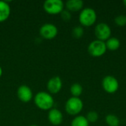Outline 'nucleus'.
Segmentation results:
<instances>
[{"label": "nucleus", "mask_w": 126, "mask_h": 126, "mask_svg": "<svg viewBox=\"0 0 126 126\" xmlns=\"http://www.w3.org/2000/svg\"><path fill=\"white\" fill-rule=\"evenodd\" d=\"M34 103L40 109L50 110L54 106L55 100L49 93L47 92H39L34 97Z\"/></svg>", "instance_id": "1"}, {"label": "nucleus", "mask_w": 126, "mask_h": 126, "mask_svg": "<svg viewBox=\"0 0 126 126\" xmlns=\"http://www.w3.org/2000/svg\"><path fill=\"white\" fill-rule=\"evenodd\" d=\"M97 13L92 7L83 8L79 14V21L82 26L91 27L97 21Z\"/></svg>", "instance_id": "2"}, {"label": "nucleus", "mask_w": 126, "mask_h": 126, "mask_svg": "<svg viewBox=\"0 0 126 126\" xmlns=\"http://www.w3.org/2000/svg\"><path fill=\"white\" fill-rule=\"evenodd\" d=\"M83 108V103L80 97H71L65 103V110L67 114L77 116L78 115Z\"/></svg>", "instance_id": "3"}, {"label": "nucleus", "mask_w": 126, "mask_h": 126, "mask_svg": "<svg viewBox=\"0 0 126 126\" xmlns=\"http://www.w3.org/2000/svg\"><path fill=\"white\" fill-rule=\"evenodd\" d=\"M106 50L105 41L97 39L92 41L88 46V52L93 57H100L106 53Z\"/></svg>", "instance_id": "4"}, {"label": "nucleus", "mask_w": 126, "mask_h": 126, "mask_svg": "<svg viewBox=\"0 0 126 126\" xmlns=\"http://www.w3.org/2000/svg\"><path fill=\"white\" fill-rule=\"evenodd\" d=\"M44 9L51 15L60 14L64 10V3L62 0H46L44 2Z\"/></svg>", "instance_id": "5"}, {"label": "nucleus", "mask_w": 126, "mask_h": 126, "mask_svg": "<svg viewBox=\"0 0 126 126\" xmlns=\"http://www.w3.org/2000/svg\"><path fill=\"white\" fill-rule=\"evenodd\" d=\"M94 35L97 40L106 41L111 35L110 26L105 22L98 23L94 27Z\"/></svg>", "instance_id": "6"}, {"label": "nucleus", "mask_w": 126, "mask_h": 126, "mask_svg": "<svg viewBox=\"0 0 126 126\" xmlns=\"http://www.w3.org/2000/svg\"><path fill=\"white\" fill-rule=\"evenodd\" d=\"M119 86V81L113 75H106L102 80V87L107 93H115L118 90Z\"/></svg>", "instance_id": "7"}, {"label": "nucleus", "mask_w": 126, "mask_h": 126, "mask_svg": "<svg viewBox=\"0 0 126 126\" xmlns=\"http://www.w3.org/2000/svg\"><path fill=\"white\" fill-rule=\"evenodd\" d=\"M58 27L52 23H45L39 29L40 35L45 39H52L58 35Z\"/></svg>", "instance_id": "8"}, {"label": "nucleus", "mask_w": 126, "mask_h": 126, "mask_svg": "<svg viewBox=\"0 0 126 126\" xmlns=\"http://www.w3.org/2000/svg\"><path fill=\"white\" fill-rule=\"evenodd\" d=\"M17 97L21 102L28 103L33 97L32 91L28 86L21 85L17 89Z\"/></svg>", "instance_id": "9"}, {"label": "nucleus", "mask_w": 126, "mask_h": 126, "mask_svg": "<svg viewBox=\"0 0 126 126\" xmlns=\"http://www.w3.org/2000/svg\"><path fill=\"white\" fill-rule=\"evenodd\" d=\"M63 86L62 80L59 76L52 77L47 83V88L51 94L58 93Z\"/></svg>", "instance_id": "10"}, {"label": "nucleus", "mask_w": 126, "mask_h": 126, "mask_svg": "<svg viewBox=\"0 0 126 126\" xmlns=\"http://www.w3.org/2000/svg\"><path fill=\"white\" fill-rule=\"evenodd\" d=\"M48 120L49 123L53 126H59L63 122V114L62 112L58 109L52 108L48 112Z\"/></svg>", "instance_id": "11"}, {"label": "nucleus", "mask_w": 126, "mask_h": 126, "mask_svg": "<svg viewBox=\"0 0 126 126\" xmlns=\"http://www.w3.org/2000/svg\"><path fill=\"white\" fill-rule=\"evenodd\" d=\"M83 5L84 2L82 0H68L65 4L66 10L70 12L80 11L83 9Z\"/></svg>", "instance_id": "12"}, {"label": "nucleus", "mask_w": 126, "mask_h": 126, "mask_svg": "<svg viewBox=\"0 0 126 126\" xmlns=\"http://www.w3.org/2000/svg\"><path fill=\"white\" fill-rule=\"evenodd\" d=\"M10 15V6L5 1L0 0V22L6 21Z\"/></svg>", "instance_id": "13"}, {"label": "nucleus", "mask_w": 126, "mask_h": 126, "mask_svg": "<svg viewBox=\"0 0 126 126\" xmlns=\"http://www.w3.org/2000/svg\"><path fill=\"white\" fill-rule=\"evenodd\" d=\"M105 43H106L107 49H109L111 51H115L118 49L121 44L120 39L116 37L109 38L106 41H105Z\"/></svg>", "instance_id": "14"}, {"label": "nucleus", "mask_w": 126, "mask_h": 126, "mask_svg": "<svg viewBox=\"0 0 126 126\" xmlns=\"http://www.w3.org/2000/svg\"><path fill=\"white\" fill-rule=\"evenodd\" d=\"M71 126H89V123L85 116L77 115L72 120Z\"/></svg>", "instance_id": "15"}, {"label": "nucleus", "mask_w": 126, "mask_h": 126, "mask_svg": "<svg viewBox=\"0 0 126 126\" xmlns=\"http://www.w3.org/2000/svg\"><path fill=\"white\" fill-rule=\"evenodd\" d=\"M106 123L109 126H119L120 124V120L119 117L115 114H108L106 117Z\"/></svg>", "instance_id": "16"}, {"label": "nucleus", "mask_w": 126, "mask_h": 126, "mask_svg": "<svg viewBox=\"0 0 126 126\" xmlns=\"http://www.w3.org/2000/svg\"><path fill=\"white\" fill-rule=\"evenodd\" d=\"M70 92L72 97H80L83 93V86L78 83H75L70 86Z\"/></svg>", "instance_id": "17"}, {"label": "nucleus", "mask_w": 126, "mask_h": 126, "mask_svg": "<svg viewBox=\"0 0 126 126\" xmlns=\"http://www.w3.org/2000/svg\"><path fill=\"white\" fill-rule=\"evenodd\" d=\"M72 34L75 38H80L84 34V29L82 26H76L72 29Z\"/></svg>", "instance_id": "18"}, {"label": "nucleus", "mask_w": 126, "mask_h": 126, "mask_svg": "<svg viewBox=\"0 0 126 126\" xmlns=\"http://www.w3.org/2000/svg\"><path fill=\"white\" fill-rule=\"evenodd\" d=\"M86 119L89 123H95L99 119V115L97 111H90L86 114Z\"/></svg>", "instance_id": "19"}, {"label": "nucleus", "mask_w": 126, "mask_h": 126, "mask_svg": "<svg viewBox=\"0 0 126 126\" xmlns=\"http://www.w3.org/2000/svg\"><path fill=\"white\" fill-rule=\"evenodd\" d=\"M114 22L117 26L124 27L126 25V15H118L114 18Z\"/></svg>", "instance_id": "20"}, {"label": "nucleus", "mask_w": 126, "mask_h": 126, "mask_svg": "<svg viewBox=\"0 0 126 126\" xmlns=\"http://www.w3.org/2000/svg\"><path fill=\"white\" fill-rule=\"evenodd\" d=\"M61 18L65 21H69L72 18V14H71V12L69 11L68 10H63L61 13Z\"/></svg>", "instance_id": "21"}, {"label": "nucleus", "mask_w": 126, "mask_h": 126, "mask_svg": "<svg viewBox=\"0 0 126 126\" xmlns=\"http://www.w3.org/2000/svg\"><path fill=\"white\" fill-rule=\"evenodd\" d=\"M2 73H3V71H2V68L0 66V78L1 77V75H2Z\"/></svg>", "instance_id": "22"}, {"label": "nucleus", "mask_w": 126, "mask_h": 126, "mask_svg": "<svg viewBox=\"0 0 126 126\" xmlns=\"http://www.w3.org/2000/svg\"><path fill=\"white\" fill-rule=\"evenodd\" d=\"M123 4H124L125 7H126V0H124V1H123Z\"/></svg>", "instance_id": "23"}, {"label": "nucleus", "mask_w": 126, "mask_h": 126, "mask_svg": "<svg viewBox=\"0 0 126 126\" xmlns=\"http://www.w3.org/2000/svg\"><path fill=\"white\" fill-rule=\"evenodd\" d=\"M35 126V125H31V126Z\"/></svg>", "instance_id": "24"}]
</instances>
